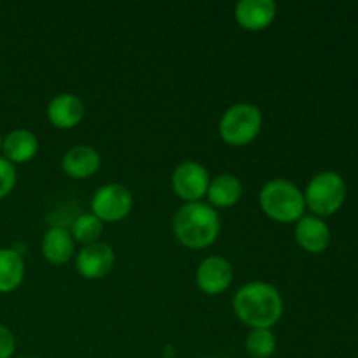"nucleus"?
I'll list each match as a JSON object with an SVG mask.
<instances>
[{
    "instance_id": "f257e3e1",
    "label": "nucleus",
    "mask_w": 358,
    "mask_h": 358,
    "mask_svg": "<svg viewBox=\"0 0 358 358\" xmlns=\"http://www.w3.org/2000/svg\"><path fill=\"white\" fill-rule=\"evenodd\" d=\"M233 310L247 327L273 329L283 317V297L275 285L255 280L234 294Z\"/></svg>"
},
{
    "instance_id": "f03ea898",
    "label": "nucleus",
    "mask_w": 358,
    "mask_h": 358,
    "mask_svg": "<svg viewBox=\"0 0 358 358\" xmlns=\"http://www.w3.org/2000/svg\"><path fill=\"white\" fill-rule=\"evenodd\" d=\"M175 238L184 247L203 250L212 247L220 234V217L213 206L205 201L185 203L173 215Z\"/></svg>"
},
{
    "instance_id": "7ed1b4c3",
    "label": "nucleus",
    "mask_w": 358,
    "mask_h": 358,
    "mask_svg": "<svg viewBox=\"0 0 358 358\" xmlns=\"http://www.w3.org/2000/svg\"><path fill=\"white\" fill-rule=\"evenodd\" d=\"M261 210L271 220L280 224L297 222L304 215V192L287 178H271L259 192Z\"/></svg>"
},
{
    "instance_id": "20e7f679",
    "label": "nucleus",
    "mask_w": 358,
    "mask_h": 358,
    "mask_svg": "<svg viewBox=\"0 0 358 358\" xmlns=\"http://www.w3.org/2000/svg\"><path fill=\"white\" fill-rule=\"evenodd\" d=\"M262 112L257 105L234 103L219 121V135L227 145L245 147L262 131Z\"/></svg>"
},
{
    "instance_id": "39448f33",
    "label": "nucleus",
    "mask_w": 358,
    "mask_h": 358,
    "mask_svg": "<svg viewBox=\"0 0 358 358\" xmlns=\"http://www.w3.org/2000/svg\"><path fill=\"white\" fill-rule=\"evenodd\" d=\"M306 208L313 212V215L331 217L341 210L346 201V182L336 171H322L315 175L306 185L304 191Z\"/></svg>"
},
{
    "instance_id": "423d86ee",
    "label": "nucleus",
    "mask_w": 358,
    "mask_h": 358,
    "mask_svg": "<svg viewBox=\"0 0 358 358\" xmlns=\"http://www.w3.org/2000/svg\"><path fill=\"white\" fill-rule=\"evenodd\" d=\"M133 208V196L121 184L101 185L91 199V213L103 224H114L126 219Z\"/></svg>"
},
{
    "instance_id": "0eeeda50",
    "label": "nucleus",
    "mask_w": 358,
    "mask_h": 358,
    "mask_svg": "<svg viewBox=\"0 0 358 358\" xmlns=\"http://www.w3.org/2000/svg\"><path fill=\"white\" fill-rule=\"evenodd\" d=\"M210 173L198 161H184L171 173V189L185 203L203 201L210 185Z\"/></svg>"
},
{
    "instance_id": "6e6552de",
    "label": "nucleus",
    "mask_w": 358,
    "mask_h": 358,
    "mask_svg": "<svg viewBox=\"0 0 358 358\" xmlns=\"http://www.w3.org/2000/svg\"><path fill=\"white\" fill-rule=\"evenodd\" d=\"M233 280V264L220 255H210V257L203 259L196 271V283L206 296H219V294L226 292Z\"/></svg>"
},
{
    "instance_id": "1a4fd4ad",
    "label": "nucleus",
    "mask_w": 358,
    "mask_h": 358,
    "mask_svg": "<svg viewBox=\"0 0 358 358\" xmlns=\"http://www.w3.org/2000/svg\"><path fill=\"white\" fill-rule=\"evenodd\" d=\"M115 264L114 248L103 241L86 245L76 257V269L83 278L101 280L112 271Z\"/></svg>"
},
{
    "instance_id": "9d476101",
    "label": "nucleus",
    "mask_w": 358,
    "mask_h": 358,
    "mask_svg": "<svg viewBox=\"0 0 358 358\" xmlns=\"http://www.w3.org/2000/svg\"><path fill=\"white\" fill-rule=\"evenodd\" d=\"M278 7L273 0H241L234 7L238 24L247 31H262L276 20Z\"/></svg>"
},
{
    "instance_id": "9b49d317",
    "label": "nucleus",
    "mask_w": 358,
    "mask_h": 358,
    "mask_svg": "<svg viewBox=\"0 0 358 358\" xmlns=\"http://www.w3.org/2000/svg\"><path fill=\"white\" fill-rule=\"evenodd\" d=\"M86 108L83 100L73 93H62L48 105V119L55 128L73 129L83 122Z\"/></svg>"
},
{
    "instance_id": "f8f14e48",
    "label": "nucleus",
    "mask_w": 358,
    "mask_h": 358,
    "mask_svg": "<svg viewBox=\"0 0 358 358\" xmlns=\"http://www.w3.org/2000/svg\"><path fill=\"white\" fill-rule=\"evenodd\" d=\"M296 241L310 254H322L331 245V227L317 215H303L296 224Z\"/></svg>"
},
{
    "instance_id": "ddd939ff",
    "label": "nucleus",
    "mask_w": 358,
    "mask_h": 358,
    "mask_svg": "<svg viewBox=\"0 0 358 358\" xmlns=\"http://www.w3.org/2000/svg\"><path fill=\"white\" fill-rule=\"evenodd\" d=\"M101 157L96 149L90 145H76L63 156L62 170L63 173L69 175L76 180H84L90 178L100 170Z\"/></svg>"
},
{
    "instance_id": "4468645a",
    "label": "nucleus",
    "mask_w": 358,
    "mask_h": 358,
    "mask_svg": "<svg viewBox=\"0 0 358 358\" xmlns=\"http://www.w3.org/2000/svg\"><path fill=\"white\" fill-rule=\"evenodd\" d=\"M76 241L66 227L52 226L42 238V255L52 266L66 264L73 257Z\"/></svg>"
},
{
    "instance_id": "2eb2a0df",
    "label": "nucleus",
    "mask_w": 358,
    "mask_h": 358,
    "mask_svg": "<svg viewBox=\"0 0 358 358\" xmlns=\"http://www.w3.org/2000/svg\"><path fill=\"white\" fill-rule=\"evenodd\" d=\"M2 152L9 163L23 164L34 159L38 152V138L30 129H13L3 138Z\"/></svg>"
},
{
    "instance_id": "dca6fc26",
    "label": "nucleus",
    "mask_w": 358,
    "mask_h": 358,
    "mask_svg": "<svg viewBox=\"0 0 358 358\" xmlns=\"http://www.w3.org/2000/svg\"><path fill=\"white\" fill-rule=\"evenodd\" d=\"M241 196H243V185H241L240 178L229 173L212 178L208 185V192H206L208 205L213 206L215 210L231 208V206L240 201Z\"/></svg>"
},
{
    "instance_id": "f3484780",
    "label": "nucleus",
    "mask_w": 358,
    "mask_h": 358,
    "mask_svg": "<svg viewBox=\"0 0 358 358\" xmlns=\"http://www.w3.org/2000/svg\"><path fill=\"white\" fill-rule=\"evenodd\" d=\"M24 280V261L14 248H0V294L16 290Z\"/></svg>"
},
{
    "instance_id": "a211bd4d",
    "label": "nucleus",
    "mask_w": 358,
    "mask_h": 358,
    "mask_svg": "<svg viewBox=\"0 0 358 358\" xmlns=\"http://www.w3.org/2000/svg\"><path fill=\"white\" fill-rule=\"evenodd\" d=\"M103 226L105 224L91 212L80 213L72 222L70 234H72L76 243H80L83 247H86V245H93L96 241H100L101 234H103Z\"/></svg>"
},
{
    "instance_id": "6ab92c4d",
    "label": "nucleus",
    "mask_w": 358,
    "mask_h": 358,
    "mask_svg": "<svg viewBox=\"0 0 358 358\" xmlns=\"http://www.w3.org/2000/svg\"><path fill=\"white\" fill-rule=\"evenodd\" d=\"M245 350L252 358H269L276 352V338L271 329H252L245 339Z\"/></svg>"
},
{
    "instance_id": "aec40b11",
    "label": "nucleus",
    "mask_w": 358,
    "mask_h": 358,
    "mask_svg": "<svg viewBox=\"0 0 358 358\" xmlns=\"http://www.w3.org/2000/svg\"><path fill=\"white\" fill-rule=\"evenodd\" d=\"M16 180L17 173L14 164L9 163L3 156H0V199L7 198L13 192Z\"/></svg>"
},
{
    "instance_id": "412c9836",
    "label": "nucleus",
    "mask_w": 358,
    "mask_h": 358,
    "mask_svg": "<svg viewBox=\"0 0 358 358\" xmlns=\"http://www.w3.org/2000/svg\"><path fill=\"white\" fill-rule=\"evenodd\" d=\"M16 352V338L9 327L0 324V358H13Z\"/></svg>"
},
{
    "instance_id": "4be33fe9",
    "label": "nucleus",
    "mask_w": 358,
    "mask_h": 358,
    "mask_svg": "<svg viewBox=\"0 0 358 358\" xmlns=\"http://www.w3.org/2000/svg\"><path fill=\"white\" fill-rule=\"evenodd\" d=\"M2 143H3V138H2V135H0V152H2Z\"/></svg>"
},
{
    "instance_id": "5701e85b",
    "label": "nucleus",
    "mask_w": 358,
    "mask_h": 358,
    "mask_svg": "<svg viewBox=\"0 0 358 358\" xmlns=\"http://www.w3.org/2000/svg\"><path fill=\"white\" fill-rule=\"evenodd\" d=\"M21 358H31V357H21Z\"/></svg>"
}]
</instances>
